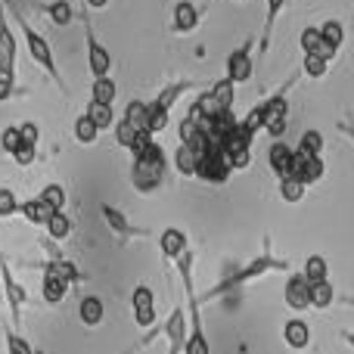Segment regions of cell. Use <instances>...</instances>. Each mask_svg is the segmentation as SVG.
<instances>
[{
	"instance_id": "cell-1",
	"label": "cell",
	"mask_w": 354,
	"mask_h": 354,
	"mask_svg": "<svg viewBox=\"0 0 354 354\" xmlns=\"http://www.w3.org/2000/svg\"><path fill=\"white\" fill-rule=\"evenodd\" d=\"M131 156H134V165H131V183H134V189L137 193H156L165 183V171H168L165 147L156 143V137L149 131H143L137 137V143L131 147Z\"/></svg>"
},
{
	"instance_id": "cell-2",
	"label": "cell",
	"mask_w": 354,
	"mask_h": 354,
	"mask_svg": "<svg viewBox=\"0 0 354 354\" xmlns=\"http://www.w3.org/2000/svg\"><path fill=\"white\" fill-rule=\"evenodd\" d=\"M274 270H280V274H289V261L277 258L274 252H270V239H264V252H261V255L252 258V261L243 264V268H233L230 274H227L224 280L218 283V286H212L208 292L199 295V305H205V301H212V299H221V295H227V292H236V289L249 286V283L261 280V277L274 274Z\"/></svg>"
},
{
	"instance_id": "cell-3",
	"label": "cell",
	"mask_w": 354,
	"mask_h": 354,
	"mask_svg": "<svg viewBox=\"0 0 354 354\" xmlns=\"http://www.w3.org/2000/svg\"><path fill=\"white\" fill-rule=\"evenodd\" d=\"M174 264H177V274H180V283H183L187 317H189V336H187V345H183V354H212V345H208L205 330H202V305H199V295H196V286H193V249L183 252Z\"/></svg>"
},
{
	"instance_id": "cell-4",
	"label": "cell",
	"mask_w": 354,
	"mask_h": 354,
	"mask_svg": "<svg viewBox=\"0 0 354 354\" xmlns=\"http://www.w3.org/2000/svg\"><path fill=\"white\" fill-rule=\"evenodd\" d=\"M10 16L16 19L19 31H22V41H25V47H28V56L35 59V66H41L44 72H47L50 78L56 81V87L66 93V81H62V75H59V66H56V56H53V47H50V41L35 28V25L28 22V19L22 16V12L12 10V6H10Z\"/></svg>"
},
{
	"instance_id": "cell-5",
	"label": "cell",
	"mask_w": 354,
	"mask_h": 354,
	"mask_svg": "<svg viewBox=\"0 0 354 354\" xmlns=\"http://www.w3.org/2000/svg\"><path fill=\"white\" fill-rule=\"evenodd\" d=\"M41 268H44V274H41V299L47 301V305H59V301L75 289L72 280L62 274V268L56 261H47V264H41Z\"/></svg>"
},
{
	"instance_id": "cell-6",
	"label": "cell",
	"mask_w": 354,
	"mask_h": 354,
	"mask_svg": "<svg viewBox=\"0 0 354 354\" xmlns=\"http://www.w3.org/2000/svg\"><path fill=\"white\" fill-rule=\"evenodd\" d=\"M162 336L168 339V354H183V345H187V308L174 305L171 314L165 317V324H159Z\"/></svg>"
},
{
	"instance_id": "cell-7",
	"label": "cell",
	"mask_w": 354,
	"mask_h": 354,
	"mask_svg": "<svg viewBox=\"0 0 354 354\" xmlns=\"http://www.w3.org/2000/svg\"><path fill=\"white\" fill-rule=\"evenodd\" d=\"M233 174V168L227 165L224 153L221 149H205V153L199 156V165H196V177L205 183H227V177Z\"/></svg>"
},
{
	"instance_id": "cell-8",
	"label": "cell",
	"mask_w": 354,
	"mask_h": 354,
	"mask_svg": "<svg viewBox=\"0 0 354 354\" xmlns=\"http://www.w3.org/2000/svg\"><path fill=\"white\" fill-rule=\"evenodd\" d=\"M84 35H87V68H91L93 78H103V75L112 72V53H109V47H103L97 41V35L91 28V19L84 22Z\"/></svg>"
},
{
	"instance_id": "cell-9",
	"label": "cell",
	"mask_w": 354,
	"mask_h": 354,
	"mask_svg": "<svg viewBox=\"0 0 354 354\" xmlns=\"http://www.w3.org/2000/svg\"><path fill=\"white\" fill-rule=\"evenodd\" d=\"M0 277H3V295H6V301H10V317L19 330V324H22V308H25V301H28V292L16 283L12 268L3 261V258H0Z\"/></svg>"
},
{
	"instance_id": "cell-10",
	"label": "cell",
	"mask_w": 354,
	"mask_h": 354,
	"mask_svg": "<svg viewBox=\"0 0 354 354\" xmlns=\"http://www.w3.org/2000/svg\"><path fill=\"white\" fill-rule=\"evenodd\" d=\"M283 301H286V308L289 311H295V314H301V311H308L311 308V283L305 280V274H289V280H286V289H283Z\"/></svg>"
},
{
	"instance_id": "cell-11",
	"label": "cell",
	"mask_w": 354,
	"mask_h": 354,
	"mask_svg": "<svg viewBox=\"0 0 354 354\" xmlns=\"http://www.w3.org/2000/svg\"><path fill=\"white\" fill-rule=\"evenodd\" d=\"M252 47H255V44L245 41L227 56V72L224 75L233 81V84H245V81L252 78V62H255L252 59Z\"/></svg>"
},
{
	"instance_id": "cell-12",
	"label": "cell",
	"mask_w": 354,
	"mask_h": 354,
	"mask_svg": "<svg viewBox=\"0 0 354 354\" xmlns=\"http://www.w3.org/2000/svg\"><path fill=\"white\" fill-rule=\"evenodd\" d=\"M131 314H134V324L149 330L156 326V295L149 286H137L131 295Z\"/></svg>"
},
{
	"instance_id": "cell-13",
	"label": "cell",
	"mask_w": 354,
	"mask_h": 354,
	"mask_svg": "<svg viewBox=\"0 0 354 354\" xmlns=\"http://www.w3.org/2000/svg\"><path fill=\"white\" fill-rule=\"evenodd\" d=\"M320 37H324V44H320V50L314 56H324L326 62H333L336 59V53L342 50V44H345V25L339 22V19H330V22L320 25Z\"/></svg>"
},
{
	"instance_id": "cell-14",
	"label": "cell",
	"mask_w": 354,
	"mask_h": 354,
	"mask_svg": "<svg viewBox=\"0 0 354 354\" xmlns=\"http://www.w3.org/2000/svg\"><path fill=\"white\" fill-rule=\"evenodd\" d=\"M100 214H103V218H106V224H109V230L115 233V236L122 239V243H124V239H134V236H147V230H143V227H134L128 218H124V212H118V208L106 205V202H103V205H100Z\"/></svg>"
},
{
	"instance_id": "cell-15",
	"label": "cell",
	"mask_w": 354,
	"mask_h": 354,
	"mask_svg": "<svg viewBox=\"0 0 354 354\" xmlns=\"http://www.w3.org/2000/svg\"><path fill=\"white\" fill-rule=\"evenodd\" d=\"M268 165L274 168V174L280 177H292V168H295V147H289V143L283 140H274L268 149Z\"/></svg>"
},
{
	"instance_id": "cell-16",
	"label": "cell",
	"mask_w": 354,
	"mask_h": 354,
	"mask_svg": "<svg viewBox=\"0 0 354 354\" xmlns=\"http://www.w3.org/2000/svg\"><path fill=\"white\" fill-rule=\"evenodd\" d=\"M187 249H189V239H187V233H183L180 227H168V230L159 233V252H162V258H168V261H177V258H180Z\"/></svg>"
},
{
	"instance_id": "cell-17",
	"label": "cell",
	"mask_w": 354,
	"mask_h": 354,
	"mask_svg": "<svg viewBox=\"0 0 354 354\" xmlns=\"http://www.w3.org/2000/svg\"><path fill=\"white\" fill-rule=\"evenodd\" d=\"M326 174V165L320 156H314V159H301L299 153H295V168H292V177H299L305 187H311V183H320Z\"/></svg>"
},
{
	"instance_id": "cell-18",
	"label": "cell",
	"mask_w": 354,
	"mask_h": 354,
	"mask_svg": "<svg viewBox=\"0 0 354 354\" xmlns=\"http://www.w3.org/2000/svg\"><path fill=\"white\" fill-rule=\"evenodd\" d=\"M283 342H286L292 351H305L308 345H311V326L299 317L286 320V326H283Z\"/></svg>"
},
{
	"instance_id": "cell-19",
	"label": "cell",
	"mask_w": 354,
	"mask_h": 354,
	"mask_svg": "<svg viewBox=\"0 0 354 354\" xmlns=\"http://www.w3.org/2000/svg\"><path fill=\"white\" fill-rule=\"evenodd\" d=\"M193 87H196L193 81H174V84H165L159 91V97L149 100V106H153V109H162V112H171L177 100H180L187 91H193Z\"/></svg>"
},
{
	"instance_id": "cell-20",
	"label": "cell",
	"mask_w": 354,
	"mask_h": 354,
	"mask_svg": "<svg viewBox=\"0 0 354 354\" xmlns=\"http://www.w3.org/2000/svg\"><path fill=\"white\" fill-rule=\"evenodd\" d=\"M19 214H22L28 224H35V227H47V221L53 218L56 212L41 199V196H35V199H25L22 205H19Z\"/></svg>"
},
{
	"instance_id": "cell-21",
	"label": "cell",
	"mask_w": 354,
	"mask_h": 354,
	"mask_svg": "<svg viewBox=\"0 0 354 354\" xmlns=\"http://www.w3.org/2000/svg\"><path fill=\"white\" fill-rule=\"evenodd\" d=\"M208 93H212L214 100V109L218 112H233V100H236V84H233L230 78H218L212 87H208Z\"/></svg>"
},
{
	"instance_id": "cell-22",
	"label": "cell",
	"mask_w": 354,
	"mask_h": 354,
	"mask_svg": "<svg viewBox=\"0 0 354 354\" xmlns=\"http://www.w3.org/2000/svg\"><path fill=\"white\" fill-rule=\"evenodd\" d=\"M196 25H199V10H196V3H189V0H180V3L174 6L171 28L177 31V35H189Z\"/></svg>"
},
{
	"instance_id": "cell-23",
	"label": "cell",
	"mask_w": 354,
	"mask_h": 354,
	"mask_svg": "<svg viewBox=\"0 0 354 354\" xmlns=\"http://www.w3.org/2000/svg\"><path fill=\"white\" fill-rule=\"evenodd\" d=\"M289 0H268V10H264V35H261V44H258V50H261V56L270 50V41H274V28H277V19H280L283 6H286Z\"/></svg>"
},
{
	"instance_id": "cell-24",
	"label": "cell",
	"mask_w": 354,
	"mask_h": 354,
	"mask_svg": "<svg viewBox=\"0 0 354 354\" xmlns=\"http://www.w3.org/2000/svg\"><path fill=\"white\" fill-rule=\"evenodd\" d=\"M103 317H106V311H103V301L97 299V295H84L81 299V305H78V320L84 326H100L103 324Z\"/></svg>"
},
{
	"instance_id": "cell-25",
	"label": "cell",
	"mask_w": 354,
	"mask_h": 354,
	"mask_svg": "<svg viewBox=\"0 0 354 354\" xmlns=\"http://www.w3.org/2000/svg\"><path fill=\"white\" fill-rule=\"evenodd\" d=\"M115 97H118V87H115V78H112V75L93 78V84H91V100H93V103L115 106Z\"/></svg>"
},
{
	"instance_id": "cell-26",
	"label": "cell",
	"mask_w": 354,
	"mask_h": 354,
	"mask_svg": "<svg viewBox=\"0 0 354 354\" xmlns=\"http://www.w3.org/2000/svg\"><path fill=\"white\" fill-rule=\"evenodd\" d=\"M301 274H305V280L311 283V286H317V283H326V280H330V268H326V258H324V255H308V258H305V268H301Z\"/></svg>"
},
{
	"instance_id": "cell-27",
	"label": "cell",
	"mask_w": 354,
	"mask_h": 354,
	"mask_svg": "<svg viewBox=\"0 0 354 354\" xmlns=\"http://www.w3.org/2000/svg\"><path fill=\"white\" fill-rule=\"evenodd\" d=\"M336 301H339V292H336V286H333L330 280L311 286V308L314 311H326V308H333Z\"/></svg>"
},
{
	"instance_id": "cell-28",
	"label": "cell",
	"mask_w": 354,
	"mask_h": 354,
	"mask_svg": "<svg viewBox=\"0 0 354 354\" xmlns=\"http://www.w3.org/2000/svg\"><path fill=\"white\" fill-rule=\"evenodd\" d=\"M72 134H75V140H78V143H84V147H91V143H97L100 128H97V124H93V118L87 115V112H81V115L75 118V124H72Z\"/></svg>"
},
{
	"instance_id": "cell-29",
	"label": "cell",
	"mask_w": 354,
	"mask_h": 354,
	"mask_svg": "<svg viewBox=\"0 0 354 354\" xmlns=\"http://www.w3.org/2000/svg\"><path fill=\"white\" fill-rule=\"evenodd\" d=\"M47 239H53V243H66L68 239V233H72V218H68L66 212H56L53 218L47 221Z\"/></svg>"
},
{
	"instance_id": "cell-30",
	"label": "cell",
	"mask_w": 354,
	"mask_h": 354,
	"mask_svg": "<svg viewBox=\"0 0 354 354\" xmlns=\"http://www.w3.org/2000/svg\"><path fill=\"white\" fill-rule=\"evenodd\" d=\"M295 153L301 156V159H314V156L324 153V134L320 131H305L299 140V147H295Z\"/></svg>"
},
{
	"instance_id": "cell-31",
	"label": "cell",
	"mask_w": 354,
	"mask_h": 354,
	"mask_svg": "<svg viewBox=\"0 0 354 354\" xmlns=\"http://www.w3.org/2000/svg\"><path fill=\"white\" fill-rule=\"evenodd\" d=\"M196 165H199V153L180 143V147H177V153H174V168L183 177H196Z\"/></svg>"
},
{
	"instance_id": "cell-32",
	"label": "cell",
	"mask_w": 354,
	"mask_h": 354,
	"mask_svg": "<svg viewBox=\"0 0 354 354\" xmlns=\"http://www.w3.org/2000/svg\"><path fill=\"white\" fill-rule=\"evenodd\" d=\"M44 12H47L50 22L59 25V28H66V25L75 19V10H72V3H68V0H53V3L44 6Z\"/></svg>"
},
{
	"instance_id": "cell-33",
	"label": "cell",
	"mask_w": 354,
	"mask_h": 354,
	"mask_svg": "<svg viewBox=\"0 0 354 354\" xmlns=\"http://www.w3.org/2000/svg\"><path fill=\"white\" fill-rule=\"evenodd\" d=\"M87 115L93 118V124H97L100 131H106V128H115V109L112 106H103V103H87Z\"/></svg>"
},
{
	"instance_id": "cell-34",
	"label": "cell",
	"mask_w": 354,
	"mask_h": 354,
	"mask_svg": "<svg viewBox=\"0 0 354 354\" xmlns=\"http://www.w3.org/2000/svg\"><path fill=\"white\" fill-rule=\"evenodd\" d=\"M305 189L308 187L299 180V177H283V180H280V199L283 202H292V205H295V202L305 199Z\"/></svg>"
},
{
	"instance_id": "cell-35",
	"label": "cell",
	"mask_w": 354,
	"mask_h": 354,
	"mask_svg": "<svg viewBox=\"0 0 354 354\" xmlns=\"http://www.w3.org/2000/svg\"><path fill=\"white\" fill-rule=\"evenodd\" d=\"M124 118H128V122L134 124L137 131H147L149 103H143V100H131V103H128V109H124Z\"/></svg>"
},
{
	"instance_id": "cell-36",
	"label": "cell",
	"mask_w": 354,
	"mask_h": 354,
	"mask_svg": "<svg viewBox=\"0 0 354 354\" xmlns=\"http://www.w3.org/2000/svg\"><path fill=\"white\" fill-rule=\"evenodd\" d=\"M140 134H143V131H137L134 124L128 122V118H118V122H115V143H118V147L131 149V147L137 143V137H140Z\"/></svg>"
},
{
	"instance_id": "cell-37",
	"label": "cell",
	"mask_w": 354,
	"mask_h": 354,
	"mask_svg": "<svg viewBox=\"0 0 354 354\" xmlns=\"http://www.w3.org/2000/svg\"><path fill=\"white\" fill-rule=\"evenodd\" d=\"M41 199L47 202L53 212H66V187H62V183H47V187L41 189Z\"/></svg>"
},
{
	"instance_id": "cell-38",
	"label": "cell",
	"mask_w": 354,
	"mask_h": 354,
	"mask_svg": "<svg viewBox=\"0 0 354 354\" xmlns=\"http://www.w3.org/2000/svg\"><path fill=\"white\" fill-rule=\"evenodd\" d=\"M326 72H330V62L324 59V56H305L301 59V75H308V78H314V81H320V78H326Z\"/></svg>"
},
{
	"instance_id": "cell-39",
	"label": "cell",
	"mask_w": 354,
	"mask_h": 354,
	"mask_svg": "<svg viewBox=\"0 0 354 354\" xmlns=\"http://www.w3.org/2000/svg\"><path fill=\"white\" fill-rule=\"evenodd\" d=\"M22 147V134H19V124H10V128L0 131V149L6 156H16V149Z\"/></svg>"
},
{
	"instance_id": "cell-40",
	"label": "cell",
	"mask_w": 354,
	"mask_h": 354,
	"mask_svg": "<svg viewBox=\"0 0 354 354\" xmlns=\"http://www.w3.org/2000/svg\"><path fill=\"white\" fill-rule=\"evenodd\" d=\"M320 44H324V37H320V25H308L305 31H301V53H317Z\"/></svg>"
},
{
	"instance_id": "cell-41",
	"label": "cell",
	"mask_w": 354,
	"mask_h": 354,
	"mask_svg": "<svg viewBox=\"0 0 354 354\" xmlns=\"http://www.w3.org/2000/svg\"><path fill=\"white\" fill-rule=\"evenodd\" d=\"M19 205H22V202L16 199V193H12L10 187H0V218H12V214H19Z\"/></svg>"
},
{
	"instance_id": "cell-42",
	"label": "cell",
	"mask_w": 354,
	"mask_h": 354,
	"mask_svg": "<svg viewBox=\"0 0 354 354\" xmlns=\"http://www.w3.org/2000/svg\"><path fill=\"white\" fill-rule=\"evenodd\" d=\"M6 354H37L28 345V339H22L16 330H6Z\"/></svg>"
},
{
	"instance_id": "cell-43",
	"label": "cell",
	"mask_w": 354,
	"mask_h": 354,
	"mask_svg": "<svg viewBox=\"0 0 354 354\" xmlns=\"http://www.w3.org/2000/svg\"><path fill=\"white\" fill-rule=\"evenodd\" d=\"M0 75L3 78H16V53H10L3 44H0Z\"/></svg>"
},
{
	"instance_id": "cell-44",
	"label": "cell",
	"mask_w": 354,
	"mask_h": 354,
	"mask_svg": "<svg viewBox=\"0 0 354 354\" xmlns=\"http://www.w3.org/2000/svg\"><path fill=\"white\" fill-rule=\"evenodd\" d=\"M16 165L19 168H28V165H35V159H37V147H31V143H22V147L16 149Z\"/></svg>"
},
{
	"instance_id": "cell-45",
	"label": "cell",
	"mask_w": 354,
	"mask_h": 354,
	"mask_svg": "<svg viewBox=\"0 0 354 354\" xmlns=\"http://www.w3.org/2000/svg\"><path fill=\"white\" fill-rule=\"evenodd\" d=\"M19 134H22V143H31V147L41 143V128L35 122H22L19 124Z\"/></svg>"
},
{
	"instance_id": "cell-46",
	"label": "cell",
	"mask_w": 354,
	"mask_h": 354,
	"mask_svg": "<svg viewBox=\"0 0 354 354\" xmlns=\"http://www.w3.org/2000/svg\"><path fill=\"white\" fill-rule=\"evenodd\" d=\"M12 93H16V78H3L0 75V103H6Z\"/></svg>"
},
{
	"instance_id": "cell-47",
	"label": "cell",
	"mask_w": 354,
	"mask_h": 354,
	"mask_svg": "<svg viewBox=\"0 0 354 354\" xmlns=\"http://www.w3.org/2000/svg\"><path fill=\"white\" fill-rule=\"evenodd\" d=\"M339 131H342V134L354 143V124H348V122H339Z\"/></svg>"
},
{
	"instance_id": "cell-48",
	"label": "cell",
	"mask_w": 354,
	"mask_h": 354,
	"mask_svg": "<svg viewBox=\"0 0 354 354\" xmlns=\"http://www.w3.org/2000/svg\"><path fill=\"white\" fill-rule=\"evenodd\" d=\"M84 6H91V10H103V6H109V0H84Z\"/></svg>"
},
{
	"instance_id": "cell-49",
	"label": "cell",
	"mask_w": 354,
	"mask_h": 354,
	"mask_svg": "<svg viewBox=\"0 0 354 354\" xmlns=\"http://www.w3.org/2000/svg\"><path fill=\"white\" fill-rule=\"evenodd\" d=\"M342 339H345V342H348V345H351V348H354V333H348V330H342Z\"/></svg>"
},
{
	"instance_id": "cell-50",
	"label": "cell",
	"mask_w": 354,
	"mask_h": 354,
	"mask_svg": "<svg viewBox=\"0 0 354 354\" xmlns=\"http://www.w3.org/2000/svg\"><path fill=\"white\" fill-rule=\"evenodd\" d=\"M339 301H342V305H354V295H339Z\"/></svg>"
},
{
	"instance_id": "cell-51",
	"label": "cell",
	"mask_w": 354,
	"mask_h": 354,
	"mask_svg": "<svg viewBox=\"0 0 354 354\" xmlns=\"http://www.w3.org/2000/svg\"><path fill=\"white\" fill-rule=\"evenodd\" d=\"M0 320H3V308H0Z\"/></svg>"
},
{
	"instance_id": "cell-52",
	"label": "cell",
	"mask_w": 354,
	"mask_h": 354,
	"mask_svg": "<svg viewBox=\"0 0 354 354\" xmlns=\"http://www.w3.org/2000/svg\"><path fill=\"white\" fill-rule=\"evenodd\" d=\"M236 3H245V0H236Z\"/></svg>"
}]
</instances>
